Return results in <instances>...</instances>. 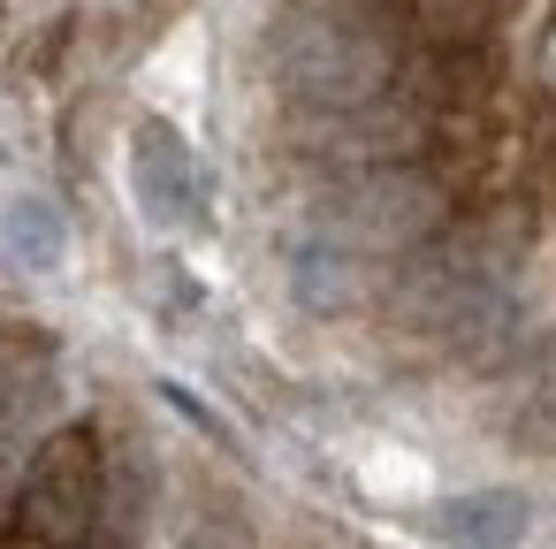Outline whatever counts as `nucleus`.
<instances>
[{
	"label": "nucleus",
	"mask_w": 556,
	"mask_h": 549,
	"mask_svg": "<svg viewBox=\"0 0 556 549\" xmlns=\"http://www.w3.org/2000/svg\"><path fill=\"white\" fill-rule=\"evenodd\" d=\"M0 245H9L16 267H62L70 222H62V207H47V199H9V207H0Z\"/></svg>",
	"instance_id": "nucleus-8"
},
{
	"label": "nucleus",
	"mask_w": 556,
	"mask_h": 549,
	"mask_svg": "<svg viewBox=\"0 0 556 549\" xmlns=\"http://www.w3.org/2000/svg\"><path fill=\"white\" fill-rule=\"evenodd\" d=\"M92 519H100V435L92 427H70V435H54L31 458L24 534L47 541V549H85L92 541Z\"/></svg>",
	"instance_id": "nucleus-3"
},
{
	"label": "nucleus",
	"mask_w": 556,
	"mask_h": 549,
	"mask_svg": "<svg viewBox=\"0 0 556 549\" xmlns=\"http://www.w3.org/2000/svg\"><path fill=\"white\" fill-rule=\"evenodd\" d=\"M434 534L450 549H518L526 541V496L510 488H472V496H450L434 511Z\"/></svg>",
	"instance_id": "nucleus-6"
},
{
	"label": "nucleus",
	"mask_w": 556,
	"mask_h": 549,
	"mask_svg": "<svg viewBox=\"0 0 556 549\" xmlns=\"http://www.w3.org/2000/svg\"><path fill=\"white\" fill-rule=\"evenodd\" d=\"M412 16L427 24V39L434 47H480V39H495V24L510 16V0H412Z\"/></svg>",
	"instance_id": "nucleus-9"
},
{
	"label": "nucleus",
	"mask_w": 556,
	"mask_h": 549,
	"mask_svg": "<svg viewBox=\"0 0 556 549\" xmlns=\"http://www.w3.org/2000/svg\"><path fill=\"white\" fill-rule=\"evenodd\" d=\"M442 214V191L419 169H358L320 199V237H336L343 252H412Z\"/></svg>",
	"instance_id": "nucleus-2"
},
{
	"label": "nucleus",
	"mask_w": 556,
	"mask_h": 549,
	"mask_svg": "<svg viewBox=\"0 0 556 549\" xmlns=\"http://www.w3.org/2000/svg\"><path fill=\"white\" fill-rule=\"evenodd\" d=\"M412 321L442 344H480V336L510 328V283L480 252H442L412 275Z\"/></svg>",
	"instance_id": "nucleus-4"
},
{
	"label": "nucleus",
	"mask_w": 556,
	"mask_h": 549,
	"mask_svg": "<svg viewBox=\"0 0 556 549\" xmlns=\"http://www.w3.org/2000/svg\"><path fill=\"white\" fill-rule=\"evenodd\" d=\"M267 77L290 108H313V115H358L389 92L396 77V47L381 24L351 16V9H282L267 24Z\"/></svg>",
	"instance_id": "nucleus-1"
},
{
	"label": "nucleus",
	"mask_w": 556,
	"mask_h": 549,
	"mask_svg": "<svg viewBox=\"0 0 556 549\" xmlns=\"http://www.w3.org/2000/svg\"><path fill=\"white\" fill-rule=\"evenodd\" d=\"M130 191H138L153 229H199L206 199H214V184H206V169H199V153L184 146L176 123H138V138H130Z\"/></svg>",
	"instance_id": "nucleus-5"
},
{
	"label": "nucleus",
	"mask_w": 556,
	"mask_h": 549,
	"mask_svg": "<svg viewBox=\"0 0 556 549\" xmlns=\"http://www.w3.org/2000/svg\"><path fill=\"white\" fill-rule=\"evenodd\" d=\"M290 290H298V305H313V313H343V305H358V252H343L336 237L298 245V260H290Z\"/></svg>",
	"instance_id": "nucleus-7"
}]
</instances>
